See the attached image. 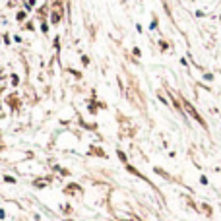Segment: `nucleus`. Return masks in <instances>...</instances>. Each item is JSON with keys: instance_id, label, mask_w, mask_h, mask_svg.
I'll return each instance as SVG.
<instances>
[{"instance_id": "obj_1", "label": "nucleus", "mask_w": 221, "mask_h": 221, "mask_svg": "<svg viewBox=\"0 0 221 221\" xmlns=\"http://www.w3.org/2000/svg\"><path fill=\"white\" fill-rule=\"evenodd\" d=\"M182 103H184V107H186V111H188V113H190V114H192V116H194V119H196L198 122H200L202 126H206V122H204V119H202V116H200V114H198V113H196V109L192 107V105H190L188 101H182Z\"/></svg>"}]
</instances>
